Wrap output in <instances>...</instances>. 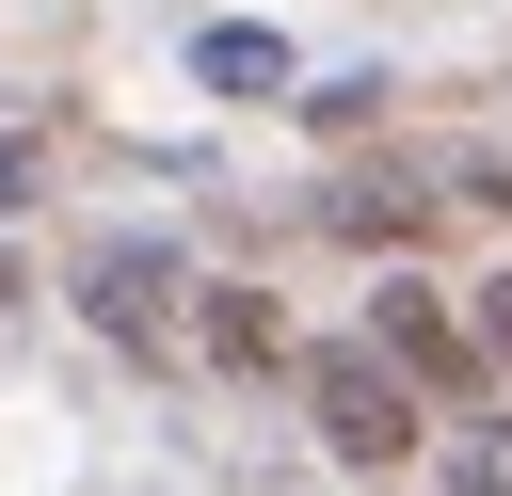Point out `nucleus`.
Here are the masks:
<instances>
[{"mask_svg": "<svg viewBox=\"0 0 512 496\" xmlns=\"http://www.w3.org/2000/svg\"><path fill=\"white\" fill-rule=\"evenodd\" d=\"M80 320H96V336H128V352H160V336L192 320V272H176L160 240H112V256L80 272Z\"/></svg>", "mask_w": 512, "mask_h": 496, "instance_id": "nucleus-2", "label": "nucleus"}, {"mask_svg": "<svg viewBox=\"0 0 512 496\" xmlns=\"http://www.w3.org/2000/svg\"><path fill=\"white\" fill-rule=\"evenodd\" d=\"M16 192H32V144H0V208H16Z\"/></svg>", "mask_w": 512, "mask_h": 496, "instance_id": "nucleus-8", "label": "nucleus"}, {"mask_svg": "<svg viewBox=\"0 0 512 496\" xmlns=\"http://www.w3.org/2000/svg\"><path fill=\"white\" fill-rule=\"evenodd\" d=\"M464 336H480V384H512V288H480V304H464Z\"/></svg>", "mask_w": 512, "mask_h": 496, "instance_id": "nucleus-7", "label": "nucleus"}, {"mask_svg": "<svg viewBox=\"0 0 512 496\" xmlns=\"http://www.w3.org/2000/svg\"><path fill=\"white\" fill-rule=\"evenodd\" d=\"M368 352H384V368H400L416 400H448V384H480V336H464V320H448V304H432L416 272H400V288L368 304Z\"/></svg>", "mask_w": 512, "mask_h": 496, "instance_id": "nucleus-3", "label": "nucleus"}, {"mask_svg": "<svg viewBox=\"0 0 512 496\" xmlns=\"http://www.w3.org/2000/svg\"><path fill=\"white\" fill-rule=\"evenodd\" d=\"M320 448L336 464H416V384L384 352H320Z\"/></svg>", "mask_w": 512, "mask_h": 496, "instance_id": "nucleus-1", "label": "nucleus"}, {"mask_svg": "<svg viewBox=\"0 0 512 496\" xmlns=\"http://www.w3.org/2000/svg\"><path fill=\"white\" fill-rule=\"evenodd\" d=\"M192 336H208L224 368H272V352H288V320H272V288H192Z\"/></svg>", "mask_w": 512, "mask_h": 496, "instance_id": "nucleus-5", "label": "nucleus"}, {"mask_svg": "<svg viewBox=\"0 0 512 496\" xmlns=\"http://www.w3.org/2000/svg\"><path fill=\"white\" fill-rule=\"evenodd\" d=\"M192 80H208V96H288V32H256V16L192 32Z\"/></svg>", "mask_w": 512, "mask_h": 496, "instance_id": "nucleus-4", "label": "nucleus"}, {"mask_svg": "<svg viewBox=\"0 0 512 496\" xmlns=\"http://www.w3.org/2000/svg\"><path fill=\"white\" fill-rule=\"evenodd\" d=\"M432 480H448V496H512V416H464Z\"/></svg>", "mask_w": 512, "mask_h": 496, "instance_id": "nucleus-6", "label": "nucleus"}]
</instances>
